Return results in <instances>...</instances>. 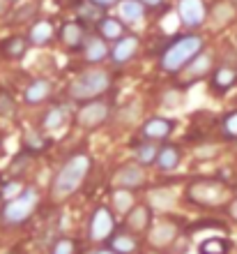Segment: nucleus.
<instances>
[{"mask_svg": "<svg viewBox=\"0 0 237 254\" xmlns=\"http://www.w3.org/2000/svg\"><path fill=\"white\" fill-rule=\"evenodd\" d=\"M51 254H76V243L72 238H58L53 243Z\"/></svg>", "mask_w": 237, "mask_h": 254, "instance_id": "32", "label": "nucleus"}, {"mask_svg": "<svg viewBox=\"0 0 237 254\" xmlns=\"http://www.w3.org/2000/svg\"><path fill=\"white\" fill-rule=\"evenodd\" d=\"M67 116H69V111H67V107H51L44 114V118H42V125H44V129H60V127L67 123Z\"/></svg>", "mask_w": 237, "mask_h": 254, "instance_id": "24", "label": "nucleus"}, {"mask_svg": "<svg viewBox=\"0 0 237 254\" xmlns=\"http://www.w3.org/2000/svg\"><path fill=\"white\" fill-rule=\"evenodd\" d=\"M35 12H37V5H33V2H28V5L19 7V9L14 12V16H12V23H23V21L33 19V16H35Z\"/></svg>", "mask_w": 237, "mask_h": 254, "instance_id": "33", "label": "nucleus"}, {"mask_svg": "<svg viewBox=\"0 0 237 254\" xmlns=\"http://www.w3.org/2000/svg\"><path fill=\"white\" fill-rule=\"evenodd\" d=\"M93 254H115L113 250H97V252H93Z\"/></svg>", "mask_w": 237, "mask_h": 254, "instance_id": "40", "label": "nucleus"}, {"mask_svg": "<svg viewBox=\"0 0 237 254\" xmlns=\"http://www.w3.org/2000/svg\"><path fill=\"white\" fill-rule=\"evenodd\" d=\"M175 236H178V227L173 222H161L154 229V234H150V241L154 248H166V245H171L175 241Z\"/></svg>", "mask_w": 237, "mask_h": 254, "instance_id": "23", "label": "nucleus"}, {"mask_svg": "<svg viewBox=\"0 0 237 254\" xmlns=\"http://www.w3.org/2000/svg\"><path fill=\"white\" fill-rule=\"evenodd\" d=\"M228 213H231V217H235V220H237V199L231 201V206H228Z\"/></svg>", "mask_w": 237, "mask_h": 254, "instance_id": "39", "label": "nucleus"}, {"mask_svg": "<svg viewBox=\"0 0 237 254\" xmlns=\"http://www.w3.org/2000/svg\"><path fill=\"white\" fill-rule=\"evenodd\" d=\"M233 16H235V7H233L231 2H219V5L214 7V16H212V21H214L217 26H224V23H228Z\"/></svg>", "mask_w": 237, "mask_h": 254, "instance_id": "29", "label": "nucleus"}, {"mask_svg": "<svg viewBox=\"0 0 237 254\" xmlns=\"http://www.w3.org/2000/svg\"><path fill=\"white\" fill-rule=\"evenodd\" d=\"M180 160H182V153H180V148L173 146V143H166V146L159 148L154 164H157L161 171H173V169L180 167Z\"/></svg>", "mask_w": 237, "mask_h": 254, "instance_id": "18", "label": "nucleus"}, {"mask_svg": "<svg viewBox=\"0 0 237 254\" xmlns=\"http://www.w3.org/2000/svg\"><path fill=\"white\" fill-rule=\"evenodd\" d=\"M26 146L30 148L33 153H35V150H42V148H44V139H42L40 134L33 132V134H28V136H26Z\"/></svg>", "mask_w": 237, "mask_h": 254, "instance_id": "36", "label": "nucleus"}, {"mask_svg": "<svg viewBox=\"0 0 237 254\" xmlns=\"http://www.w3.org/2000/svg\"><path fill=\"white\" fill-rule=\"evenodd\" d=\"M16 114V100L12 97V93H7L5 88H0V116L9 118Z\"/></svg>", "mask_w": 237, "mask_h": 254, "instance_id": "31", "label": "nucleus"}, {"mask_svg": "<svg viewBox=\"0 0 237 254\" xmlns=\"http://www.w3.org/2000/svg\"><path fill=\"white\" fill-rule=\"evenodd\" d=\"M178 16L187 28H198L207 19V7H205L203 0H180Z\"/></svg>", "mask_w": 237, "mask_h": 254, "instance_id": "9", "label": "nucleus"}, {"mask_svg": "<svg viewBox=\"0 0 237 254\" xmlns=\"http://www.w3.org/2000/svg\"><path fill=\"white\" fill-rule=\"evenodd\" d=\"M108 88H111V74L106 69H86L72 81L67 93L76 102H90L104 95Z\"/></svg>", "mask_w": 237, "mask_h": 254, "instance_id": "3", "label": "nucleus"}, {"mask_svg": "<svg viewBox=\"0 0 237 254\" xmlns=\"http://www.w3.org/2000/svg\"><path fill=\"white\" fill-rule=\"evenodd\" d=\"M139 248V243L134 238L132 234H118V236H111V250L115 254H134Z\"/></svg>", "mask_w": 237, "mask_h": 254, "instance_id": "25", "label": "nucleus"}, {"mask_svg": "<svg viewBox=\"0 0 237 254\" xmlns=\"http://www.w3.org/2000/svg\"><path fill=\"white\" fill-rule=\"evenodd\" d=\"M113 203H115V210L118 213H129L134 208V196L129 190H118L115 196H113Z\"/></svg>", "mask_w": 237, "mask_h": 254, "instance_id": "30", "label": "nucleus"}, {"mask_svg": "<svg viewBox=\"0 0 237 254\" xmlns=\"http://www.w3.org/2000/svg\"><path fill=\"white\" fill-rule=\"evenodd\" d=\"M235 83H237V54L235 51H228V54L224 56L221 65L212 72L210 88H212V93L224 95V93H228Z\"/></svg>", "mask_w": 237, "mask_h": 254, "instance_id": "6", "label": "nucleus"}, {"mask_svg": "<svg viewBox=\"0 0 237 254\" xmlns=\"http://www.w3.org/2000/svg\"><path fill=\"white\" fill-rule=\"evenodd\" d=\"M152 222V210L147 206H134L129 213H127V227L136 231V234H143L147 231Z\"/></svg>", "mask_w": 237, "mask_h": 254, "instance_id": "17", "label": "nucleus"}, {"mask_svg": "<svg viewBox=\"0 0 237 254\" xmlns=\"http://www.w3.org/2000/svg\"><path fill=\"white\" fill-rule=\"evenodd\" d=\"M93 169V160L88 153H76L72 155L69 160L62 164L55 178H53V185H51V194L55 201H65L67 196H72L76 190L83 185V181L88 178Z\"/></svg>", "mask_w": 237, "mask_h": 254, "instance_id": "1", "label": "nucleus"}, {"mask_svg": "<svg viewBox=\"0 0 237 254\" xmlns=\"http://www.w3.org/2000/svg\"><path fill=\"white\" fill-rule=\"evenodd\" d=\"M108 54H111L108 42H104L99 35H88L83 42V58L88 63H101L108 58Z\"/></svg>", "mask_w": 237, "mask_h": 254, "instance_id": "15", "label": "nucleus"}, {"mask_svg": "<svg viewBox=\"0 0 237 254\" xmlns=\"http://www.w3.org/2000/svg\"><path fill=\"white\" fill-rule=\"evenodd\" d=\"M221 125H224V134H226V136L237 139V111H233V114L226 116Z\"/></svg>", "mask_w": 237, "mask_h": 254, "instance_id": "34", "label": "nucleus"}, {"mask_svg": "<svg viewBox=\"0 0 237 254\" xmlns=\"http://www.w3.org/2000/svg\"><path fill=\"white\" fill-rule=\"evenodd\" d=\"M228 250H231V243L226 238H205L198 245V254H228Z\"/></svg>", "mask_w": 237, "mask_h": 254, "instance_id": "26", "label": "nucleus"}, {"mask_svg": "<svg viewBox=\"0 0 237 254\" xmlns=\"http://www.w3.org/2000/svg\"><path fill=\"white\" fill-rule=\"evenodd\" d=\"M173 129H175V121H171V118H159L157 116V118H150V121L145 123L141 134L150 141H161V139H168L173 134Z\"/></svg>", "mask_w": 237, "mask_h": 254, "instance_id": "12", "label": "nucleus"}, {"mask_svg": "<svg viewBox=\"0 0 237 254\" xmlns=\"http://www.w3.org/2000/svg\"><path fill=\"white\" fill-rule=\"evenodd\" d=\"M139 49H141L139 37H136V35H125V37H120V40L113 44L108 58H111L113 63H118V65H125V63H129L134 56L139 54Z\"/></svg>", "mask_w": 237, "mask_h": 254, "instance_id": "10", "label": "nucleus"}, {"mask_svg": "<svg viewBox=\"0 0 237 254\" xmlns=\"http://www.w3.org/2000/svg\"><path fill=\"white\" fill-rule=\"evenodd\" d=\"M157 153H159V146L150 143V141H145L136 148V162H139V167H147V164H154L157 160Z\"/></svg>", "mask_w": 237, "mask_h": 254, "instance_id": "27", "label": "nucleus"}, {"mask_svg": "<svg viewBox=\"0 0 237 254\" xmlns=\"http://www.w3.org/2000/svg\"><path fill=\"white\" fill-rule=\"evenodd\" d=\"M28 47H30L28 37H21V35H14V37H9V40H5L0 44L2 56L9 58V61H21V58L28 54Z\"/></svg>", "mask_w": 237, "mask_h": 254, "instance_id": "20", "label": "nucleus"}, {"mask_svg": "<svg viewBox=\"0 0 237 254\" xmlns=\"http://www.w3.org/2000/svg\"><path fill=\"white\" fill-rule=\"evenodd\" d=\"M139 2H143L145 9H147V7H159L161 2H164V0H139Z\"/></svg>", "mask_w": 237, "mask_h": 254, "instance_id": "38", "label": "nucleus"}, {"mask_svg": "<svg viewBox=\"0 0 237 254\" xmlns=\"http://www.w3.org/2000/svg\"><path fill=\"white\" fill-rule=\"evenodd\" d=\"M210 72H212V56L200 51V54L182 69V79H185L187 83H193L196 79H203V76H207Z\"/></svg>", "mask_w": 237, "mask_h": 254, "instance_id": "13", "label": "nucleus"}, {"mask_svg": "<svg viewBox=\"0 0 237 254\" xmlns=\"http://www.w3.org/2000/svg\"><path fill=\"white\" fill-rule=\"evenodd\" d=\"M120 21H125V23H136L145 16V5L139 2V0H120Z\"/></svg>", "mask_w": 237, "mask_h": 254, "instance_id": "22", "label": "nucleus"}, {"mask_svg": "<svg viewBox=\"0 0 237 254\" xmlns=\"http://www.w3.org/2000/svg\"><path fill=\"white\" fill-rule=\"evenodd\" d=\"M88 2H93V5H97V7H101V9H106V7L118 5L120 0H88Z\"/></svg>", "mask_w": 237, "mask_h": 254, "instance_id": "37", "label": "nucleus"}, {"mask_svg": "<svg viewBox=\"0 0 237 254\" xmlns=\"http://www.w3.org/2000/svg\"><path fill=\"white\" fill-rule=\"evenodd\" d=\"M152 254H157V252H152Z\"/></svg>", "mask_w": 237, "mask_h": 254, "instance_id": "42", "label": "nucleus"}, {"mask_svg": "<svg viewBox=\"0 0 237 254\" xmlns=\"http://www.w3.org/2000/svg\"><path fill=\"white\" fill-rule=\"evenodd\" d=\"M21 190H23V188H21L19 181H9V183H5V188H2V192H0V194H2V199L9 201V199H14V196H19Z\"/></svg>", "mask_w": 237, "mask_h": 254, "instance_id": "35", "label": "nucleus"}, {"mask_svg": "<svg viewBox=\"0 0 237 254\" xmlns=\"http://www.w3.org/2000/svg\"><path fill=\"white\" fill-rule=\"evenodd\" d=\"M145 183V171L139 164H127L115 174V185L120 190H136Z\"/></svg>", "mask_w": 237, "mask_h": 254, "instance_id": "14", "label": "nucleus"}, {"mask_svg": "<svg viewBox=\"0 0 237 254\" xmlns=\"http://www.w3.org/2000/svg\"><path fill=\"white\" fill-rule=\"evenodd\" d=\"M231 5L235 7V12H237V0H231Z\"/></svg>", "mask_w": 237, "mask_h": 254, "instance_id": "41", "label": "nucleus"}, {"mask_svg": "<svg viewBox=\"0 0 237 254\" xmlns=\"http://www.w3.org/2000/svg\"><path fill=\"white\" fill-rule=\"evenodd\" d=\"M111 116V104L104 100H90L86 102L83 107L79 109L76 114V121H79L81 127H88V129H95V127L104 125Z\"/></svg>", "mask_w": 237, "mask_h": 254, "instance_id": "7", "label": "nucleus"}, {"mask_svg": "<svg viewBox=\"0 0 237 254\" xmlns=\"http://www.w3.org/2000/svg\"><path fill=\"white\" fill-rule=\"evenodd\" d=\"M187 196L193 203H198V206L214 208V206H221L228 199V188L219 178H200V181H193L187 188Z\"/></svg>", "mask_w": 237, "mask_h": 254, "instance_id": "5", "label": "nucleus"}, {"mask_svg": "<svg viewBox=\"0 0 237 254\" xmlns=\"http://www.w3.org/2000/svg\"><path fill=\"white\" fill-rule=\"evenodd\" d=\"M51 90H53L51 81L37 79V81H33V83L26 88V93H23V100H26V104L35 107V104H42V102H47L48 97H51Z\"/></svg>", "mask_w": 237, "mask_h": 254, "instance_id": "16", "label": "nucleus"}, {"mask_svg": "<svg viewBox=\"0 0 237 254\" xmlns=\"http://www.w3.org/2000/svg\"><path fill=\"white\" fill-rule=\"evenodd\" d=\"M115 231V217L106 206H99L90 217V238L93 241H106Z\"/></svg>", "mask_w": 237, "mask_h": 254, "instance_id": "8", "label": "nucleus"}, {"mask_svg": "<svg viewBox=\"0 0 237 254\" xmlns=\"http://www.w3.org/2000/svg\"><path fill=\"white\" fill-rule=\"evenodd\" d=\"M40 206V192L35 188H23L19 196H14L5 203L2 208V222L9 227L23 224L26 220H30V215L35 213V208Z\"/></svg>", "mask_w": 237, "mask_h": 254, "instance_id": "4", "label": "nucleus"}, {"mask_svg": "<svg viewBox=\"0 0 237 254\" xmlns=\"http://www.w3.org/2000/svg\"><path fill=\"white\" fill-rule=\"evenodd\" d=\"M97 35L104 42H118L120 37H125V26L120 19H111V16H104V19L97 23Z\"/></svg>", "mask_w": 237, "mask_h": 254, "instance_id": "19", "label": "nucleus"}, {"mask_svg": "<svg viewBox=\"0 0 237 254\" xmlns=\"http://www.w3.org/2000/svg\"><path fill=\"white\" fill-rule=\"evenodd\" d=\"M88 33H86V26L81 21H67L62 30H60V40L65 44L69 51H79L83 49V42H86Z\"/></svg>", "mask_w": 237, "mask_h": 254, "instance_id": "11", "label": "nucleus"}, {"mask_svg": "<svg viewBox=\"0 0 237 254\" xmlns=\"http://www.w3.org/2000/svg\"><path fill=\"white\" fill-rule=\"evenodd\" d=\"M203 49L205 42L200 35H182L164 49V54L159 58V67L168 74H180Z\"/></svg>", "mask_w": 237, "mask_h": 254, "instance_id": "2", "label": "nucleus"}, {"mask_svg": "<svg viewBox=\"0 0 237 254\" xmlns=\"http://www.w3.org/2000/svg\"><path fill=\"white\" fill-rule=\"evenodd\" d=\"M79 19L81 23H99L104 19V12H101V7L93 5V2H83L79 5Z\"/></svg>", "mask_w": 237, "mask_h": 254, "instance_id": "28", "label": "nucleus"}, {"mask_svg": "<svg viewBox=\"0 0 237 254\" xmlns=\"http://www.w3.org/2000/svg\"><path fill=\"white\" fill-rule=\"evenodd\" d=\"M53 35H55V30H53L51 21H37L28 30V42L35 44V47H44V44H48L53 40Z\"/></svg>", "mask_w": 237, "mask_h": 254, "instance_id": "21", "label": "nucleus"}]
</instances>
